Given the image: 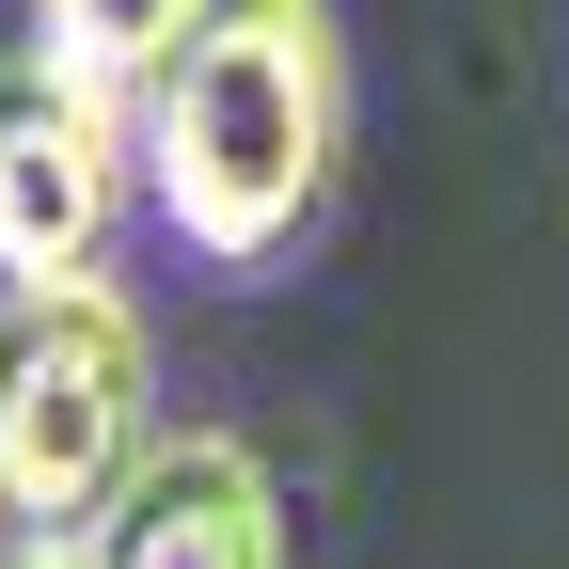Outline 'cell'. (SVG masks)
<instances>
[{
    "label": "cell",
    "mask_w": 569,
    "mask_h": 569,
    "mask_svg": "<svg viewBox=\"0 0 569 569\" xmlns=\"http://www.w3.org/2000/svg\"><path fill=\"white\" fill-rule=\"evenodd\" d=\"M142 111V206L190 269H284L332 206L348 159V48L332 0H206V17L159 48Z\"/></svg>",
    "instance_id": "obj_1"
},
{
    "label": "cell",
    "mask_w": 569,
    "mask_h": 569,
    "mask_svg": "<svg viewBox=\"0 0 569 569\" xmlns=\"http://www.w3.org/2000/svg\"><path fill=\"white\" fill-rule=\"evenodd\" d=\"M142 459H159V348L127 284H17L0 301V553H80Z\"/></svg>",
    "instance_id": "obj_2"
},
{
    "label": "cell",
    "mask_w": 569,
    "mask_h": 569,
    "mask_svg": "<svg viewBox=\"0 0 569 569\" xmlns=\"http://www.w3.org/2000/svg\"><path fill=\"white\" fill-rule=\"evenodd\" d=\"M142 206V111L96 96L80 63H0V301L17 284H96L111 222Z\"/></svg>",
    "instance_id": "obj_3"
},
{
    "label": "cell",
    "mask_w": 569,
    "mask_h": 569,
    "mask_svg": "<svg viewBox=\"0 0 569 569\" xmlns=\"http://www.w3.org/2000/svg\"><path fill=\"white\" fill-rule=\"evenodd\" d=\"M80 553L96 569H284V490L238 427H159V459L111 490Z\"/></svg>",
    "instance_id": "obj_4"
},
{
    "label": "cell",
    "mask_w": 569,
    "mask_h": 569,
    "mask_svg": "<svg viewBox=\"0 0 569 569\" xmlns=\"http://www.w3.org/2000/svg\"><path fill=\"white\" fill-rule=\"evenodd\" d=\"M190 17H206V0H32V48L80 63L96 96H142V80H159V48H174Z\"/></svg>",
    "instance_id": "obj_5"
},
{
    "label": "cell",
    "mask_w": 569,
    "mask_h": 569,
    "mask_svg": "<svg viewBox=\"0 0 569 569\" xmlns=\"http://www.w3.org/2000/svg\"><path fill=\"white\" fill-rule=\"evenodd\" d=\"M0 569H96V553H0Z\"/></svg>",
    "instance_id": "obj_6"
}]
</instances>
